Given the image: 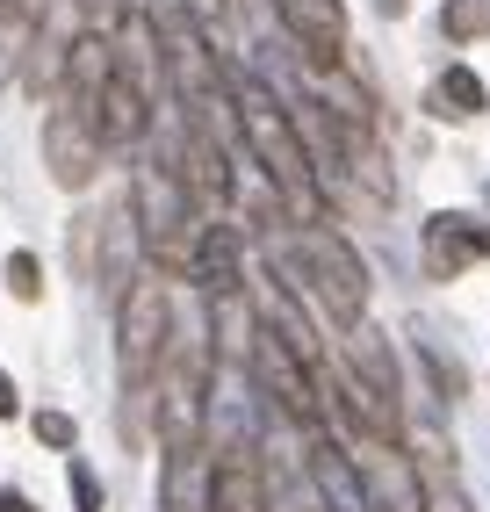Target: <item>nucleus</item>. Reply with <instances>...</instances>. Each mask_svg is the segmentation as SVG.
<instances>
[{
    "instance_id": "nucleus-2",
    "label": "nucleus",
    "mask_w": 490,
    "mask_h": 512,
    "mask_svg": "<svg viewBox=\"0 0 490 512\" xmlns=\"http://www.w3.org/2000/svg\"><path fill=\"white\" fill-rule=\"evenodd\" d=\"M282 267H303L310 289L325 296V311H332L339 325H361V311H368V267H361V253L346 246L339 231H318V224H310V231L296 238V253H282Z\"/></svg>"
},
{
    "instance_id": "nucleus-9",
    "label": "nucleus",
    "mask_w": 490,
    "mask_h": 512,
    "mask_svg": "<svg viewBox=\"0 0 490 512\" xmlns=\"http://www.w3.org/2000/svg\"><path fill=\"white\" fill-rule=\"evenodd\" d=\"M310 476H318V491H325L332 512H368V484L354 476V462H346L332 440H318V448H310Z\"/></svg>"
},
{
    "instance_id": "nucleus-16",
    "label": "nucleus",
    "mask_w": 490,
    "mask_h": 512,
    "mask_svg": "<svg viewBox=\"0 0 490 512\" xmlns=\"http://www.w3.org/2000/svg\"><path fill=\"white\" fill-rule=\"evenodd\" d=\"M73 498H80V512H101V484H94L87 462H73Z\"/></svg>"
},
{
    "instance_id": "nucleus-3",
    "label": "nucleus",
    "mask_w": 490,
    "mask_h": 512,
    "mask_svg": "<svg viewBox=\"0 0 490 512\" xmlns=\"http://www.w3.org/2000/svg\"><path fill=\"white\" fill-rule=\"evenodd\" d=\"M166 325H173V311H166V289L159 282H137V289H123V318H116V339H123V390H145L152 375H159V354H166Z\"/></svg>"
},
{
    "instance_id": "nucleus-12",
    "label": "nucleus",
    "mask_w": 490,
    "mask_h": 512,
    "mask_svg": "<svg viewBox=\"0 0 490 512\" xmlns=\"http://www.w3.org/2000/svg\"><path fill=\"white\" fill-rule=\"evenodd\" d=\"M440 29H447L454 44H476L483 29H490V0H447V8H440Z\"/></svg>"
},
{
    "instance_id": "nucleus-14",
    "label": "nucleus",
    "mask_w": 490,
    "mask_h": 512,
    "mask_svg": "<svg viewBox=\"0 0 490 512\" xmlns=\"http://www.w3.org/2000/svg\"><path fill=\"white\" fill-rule=\"evenodd\" d=\"M80 15H87V29H123V15H130V0H80Z\"/></svg>"
},
{
    "instance_id": "nucleus-8",
    "label": "nucleus",
    "mask_w": 490,
    "mask_h": 512,
    "mask_svg": "<svg viewBox=\"0 0 490 512\" xmlns=\"http://www.w3.org/2000/svg\"><path fill=\"white\" fill-rule=\"evenodd\" d=\"M188 275H195L209 296H231V289H238V231H231V224H202Z\"/></svg>"
},
{
    "instance_id": "nucleus-15",
    "label": "nucleus",
    "mask_w": 490,
    "mask_h": 512,
    "mask_svg": "<svg viewBox=\"0 0 490 512\" xmlns=\"http://www.w3.org/2000/svg\"><path fill=\"white\" fill-rule=\"evenodd\" d=\"M37 440H44V448H73V419H65V412H37Z\"/></svg>"
},
{
    "instance_id": "nucleus-4",
    "label": "nucleus",
    "mask_w": 490,
    "mask_h": 512,
    "mask_svg": "<svg viewBox=\"0 0 490 512\" xmlns=\"http://www.w3.org/2000/svg\"><path fill=\"white\" fill-rule=\"evenodd\" d=\"M44 166H51L58 188H87L94 166H101V130L73 109V101H58L51 123H44Z\"/></svg>"
},
{
    "instance_id": "nucleus-1",
    "label": "nucleus",
    "mask_w": 490,
    "mask_h": 512,
    "mask_svg": "<svg viewBox=\"0 0 490 512\" xmlns=\"http://www.w3.org/2000/svg\"><path fill=\"white\" fill-rule=\"evenodd\" d=\"M231 116H238V138H245V152H253V166L267 174V188L282 195V210L296 224H318L325 217V174H318V159H310L296 116L260 80H245L231 94Z\"/></svg>"
},
{
    "instance_id": "nucleus-6",
    "label": "nucleus",
    "mask_w": 490,
    "mask_h": 512,
    "mask_svg": "<svg viewBox=\"0 0 490 512\" xmlns=\"http://www.w3.org/2000/svg\"><path fill=\"white\" fill-rule=\"evenodd\" d=\"M159 512H217V462H209L202 440L166 448V469H159Z\"/></svg>"
},
{
    "instance_id": "nucleus-10",
    "label": "nucleus",
    "mask_w": 490,
    "mask_h": 512,
    "mask_svg": "<svg viewBox=\"0 0 490 512\" xmlns=\"http://www.w3.org/2000/svg\"><path fill=\"white\" fill-rule=\"evenodd\" d=\"M426 109H433V116H447V123H469V116H483V109H490V94H483V80L469 73V65H447V73L426 87Z\"/></svg>"
},
{
    "instance_id": "nucleus-5",
    "label": "nucleus",
    "mask_w": 490,
    "mask_h": 512,
    "mask_svg": "<svg viewBox=\"0 0 490 512\" xmlns=\"http://www.w3.org/2000/svg\"><path fill=\"white\" fill-rule=\"evenodd\" d=\"M274 15H282V29L303 44V58L318 65V73H332L339 51H346V8L339 0H267Z\"/></svg>"
},
{
    "instance_id": "nucleus-18",
    "label": "nucleus",
    "mask_w": 490,
    "mask_h": 512,
    "mask_svg": "<svg viewBox=\"0 0 490 512\" xmlns=\"http://www.w3.org/2000/svg\"><path fill=\"white\" fill-rule=\"evenodd\" d=\"M0 512H37V505H29L22 491H0Z\"/></svg>"
},
{
    "instance_id": "nucleus-7",
    "label": "nucleus",
    "mask_w": 490,
    "mask_h": 512,
    "mask_svg": "<svg viewBox=\"0 0 490 512\" xmlns=\"http://www.w3.org/2000/svg\"><path fill=\"white\" fill-rule=\"evenodd\" d=\"M418 253H426V275H433V282H454L476 253H490V224H476V217H462V210H440V217H426Z\"/></svg>"
},
{
    "instance_id": "nucleus-19",
    "label": "nucleus",
    "mask_w": 490,
    "mask_h": 512,
    "mask_svg": "<svg viewBox=\"0 0 490 512\" xmlns=\"http://www.w3.org/2000/svg\"><path fill=\"white\" fill-rule=\"evenodd\" d=\"M8 412H15V383L0 375V419H8Z\"/></svg>"
},
{
    "instance_id": "nucleus-11",
    "label": "nucleus",
    "mask_w": 490,
    "mask_h": 512,
    "mask_svg": "<svg viewBox=\"0 0 490 512\" xmlns=\"http://www.w3.org/2000/svg\"><path fill=\"white\" fill-rule=\"evenodd\" d=\"M37 29H44V8H29V0H0V87L22 73V58H29V44H37Z\"/></svg>"
},
{
    "instance_id": "nucleus-13",
    "label": "nucleus",
    "mask_w": 490,
    "mask_h": 512,
    "mask_svg": "<svg viewBox=\"0 0 490 512\" xmlns=\"http://www.w3.org/2000/svg\"><path fill=\"white\" fill-rule=\"evenodd\" d=\"M8 289H15L22 303H37V296H44V275H37V253H8Z\"/></svg>"
},
{
    "instance_id": "nucleus-17",
    "label": "nucleus",
    "mask_w": 490,
    "mask_h": 512,
    "mask_svg": "<svg viewBox=\"0 0 490 512\" xmlns=\"http://www.w3.org/2000/svg\"><path fill=\"white\" fill-rule=\"evenodd\" d=\"M181 15H195V29H217L224 22V0H181Z\"/></svg>"
},
{
    "instance_id": "nucleus-20",
    "label": "nucleus",
    "mask_w": 490,
    "mask_h": 512,
    "mask_svg": "<svg viewBox=\"0 0 490 512\" xmlns=\"http://www.w3.org/2000/svg\"><path fill=\"white\" fill-rule=\"evenodd\" d=\"M318 512H325V505H318Z\"/></svg>"
}]
</instances>
